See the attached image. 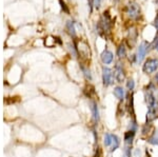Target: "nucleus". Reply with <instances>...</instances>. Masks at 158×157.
I'll return each mask as SVG.
<instances>
[{
	"mask_svg": "<svg viewBox=\"0 0 158 157\" xmlns=\"http://www.w3.org/2000/svg\"><path fill=\"white\" fill-rule=\"evenodd\" d=\"M135 137V130H131V131H128L124 134V141H126L127 145H132L133 143V139Z\"/></svg>",
	"mask_w": 158,
	"mask_h": 157,
	"instance_id": "nucleus-10",
	"label": "nucleus"
},
{
	"mask_svg": "<svg viewBox=\"0 0 158 157\" xmlns=\"http://www.w3.org/2000/svg\"><path fill=\"white\" fill-rule=\"evenodd\" d=\"M123 157H131V149H130L129 147H127V148L124 149Z\"/></svg>",
	"mask_w": 158,
	"mask_h": 157,
	"instance_id": "nucleus-21",
	"label": "nucleus"
},
{
	"mask_svg": "<svg viewBox=\"0 0 158 157\" xmlns=\"http://www.w3.org/2000/svg\"><path fill=\"white\" fill-rule=\"evenodd\" d=\"M156 2H157V4H158V0H156Z\"/></svg>",
	"mask_w": 158,
	"mask_h": 157,
	"instance_id": "nucleus-29",
	"label": "nucleus"
},
{
	"mask_svg": "<svg viewBox=\"0 0 158 157\" xmlns=\"http://www.w3.org/2000/svg\"><path fill=\"white\" fill-rule=\"evenodd\" d=\"M152 125L150 122H147L146 125L143 126V128H142V135H148V134L151 133V130H152Z\"/></svg>",
	"mask_w": 158,
	"mask_h": 157,
	"instance_id": "nucleus-17",
	"label": "nucleus"
},
{
	"mask_svg": "<svg viewBox=\"0 0 158 157\" xmlns=\"http://www.w3.org/2000/svg\"><path fill=\"white\" fill-rule=\"evenodd\" d=\"M116 1H118V0H116Z\"/></svg>",
	"mask_w": 158,
	"mask_h": 157,
	"instance_id": "nucleus-30",
	"label": "nucleus"
},
{
	"mask_svg": "<svg viewBox=\"0 0 158 157\" xmlns=\"http://www.w3.org/2000/svg\"><path fill=\"white\" fill-rule=\"evenodd\" d=\"M126 14L131 20H138L141 16V9L139 4L136 2H130L128 6H126Z\"/></svg>",
	"mask_w": 158,
	"mask_h": 157,
	"instance_id": "nucleus-2",
	"label": "nucleus"
},
{
	"mask_svg": "<svg viewBox=\"0 0 158 157\" xmlns=\"http://www.w3.org/2000/svg\"><path fill=\"white\" fill-rule=\"evenodd\" d=\"M154 48H155V50H157V51H158V38H157L156 41H155V45H154Z\"/></svg>",
	"mask_w": 158,
	"mask_h": 157,
	"instance_id": "nucleus-26",
	"label": "nucleus"
},
{
	"mask_svg": "<svg viewBox=\"0 0 158 157\" xmlns=\"http://www.w3.org/2000/svg\"><path fill=\"white\" fill-rule=\"evenodd\" d=\"M149 48H150V44L148 43L147 41H142L141 43H140L139 48H138V52H137V55H136L137 62H141L142 60L144 59L148 51H149Z\"/></svg>",
	"mask_w": 158,
	"mask_h": 157,
	"instance_id": "nucleus-4",
	"label": "nucleus"
},
{
	"mask_svg": "<svg viewBox=\"0 0 158 157\" xmlns=\"http://www.w3.org/2000/svg\"><path fill=\"white\" fill-rule=\"evenodd\" d=\"M117 56L119 58H124L127 56V48L124 43H120V45L117 49Z\"/></svg>",
	"mask_w": 158,
	"mask_h": 157,
	"instance_id": "nucleus-11",
	"label": "nucleus"
},
{
	"mask_svg": "<svg viewBox=\"0 0 158 157\" xmlns=\"http://www.w3.org/2000/svg\"><path fill=\"white\" fill-rule=\"evenodd\" d=\"M135 157H140V150L135 151Z\"/></svg>",
	"mask_w": 158,
	"mask_h": 157,
	"instance_id": "nucleus-24",
	"label": "nucleus"
},
{
	"mask_svg": "<svg viewBox=\"0 0 158 157\" xmlns=\"http://www.w3.org/2000/svg\"><path fill=\"white\" fill-rule=\"evenodd\" d=\"M101 1H102V0H94V6H95L96 9H99V7H100Z\"/></svg>",
	"mask_w": 158,
	"mask_h": 157,
	"instance_id": "nucleus-22",
	"label": "nucleus"
},
{
	"mask_svg": "<svg viewBox=\"0 0 158 157\" xmlns=\"http://www.w3.org/2000/svg\"><path fill=\"white\" fill-rule=\"evenodd\" d=\"M155 81H156V83L158 85V73L156 74V76H155Z\"/></svg>",
	"mask_w": 158,
	"mask_h": 157,
	"instance_id": "nucleus-28",
	"label": "nucleus"
},
{
	"mask_svg": "<svg viewBox=\"0 0 158 157\" xmlns=\"http://www.w3.org/2000/svg\"><path fill=\"white\" fill-rule=\"evenodd\" d=\"M93 6H94V0H89V6H90L91 12H92V10H93Z\"/></svg>",
	"mask_w": 158,
	"mask_h": 157,
	"instance_id": "nucleus-23",
	"label": "nucleus"
},
{
	"mask_svg": "<svg viewBox=\"0 0 158 157\" xmlns=\"http://www.w3.org/2000/svg\"><path fill=\"white\" fill-rule=\"evenodd\" d=\"M98 32L99 34H104L106 36L111 34L112 29V19L109 15V12H103L102 18L98 23Z\"/></svg>",
	"mask_w": 158,
	"mask_h": 157,
	"instance_id": "nucleus-1",
	"label": "nucleus"
},
{
	"mask_svg": "<svg viewBox=\"0 0 158 157\" xmlns=\"http://www.w3.org/2000/svg\"><path fill=\"white\" fill-rule=\"evenodd\" d=\"M114 95H115L119 100H123L124 90L121 87H116L115 89H114Z\"/></svg>",
	"mask_w": 158,
	"mask_h": 157,
	"instance_id": "nucleus-12",
	"label": "nucleus"
},
{
	"mask_svg": "<svg viewBox=\"0 0 158 157\" xmlns=\"http://www.w3.org/2000/svg\"><path fill=\"white\" fill-rule=\"evenodd\" d=\"M154 24H155V27H156V29L158 30V18L155 20V23Z\"/></svg>",
	"mask_w": 158,
	"mask_h": 157,
	"instance_id": "nucleus-27",
	"label": "nucleus"
},
{
	"mask_svg": "<svg viewBox=\"0 0 158 157\" xmlns=\"http://www.w3.org/2000/svg\"><path fill=\"white\" fill-rule=\"evenodd\" d=\"M67 29H68V32L71 36L75 37L76 35V32H75V24H74V21H68L67 22Z\"/></svg>",
	"mask_w": 158,
	"mask_h": 157,
	"instance_id": "nucleus-13",
	"label": "nucleus"
},
{
	"mask_svg": "<svg viewBox=\"0 0 158 157\" xmlns=\"http://www.w3.org/2000/svg\"><path fill=\"white\" fill-rule=\"evenodd\" d=\"M148 141H149L150 143H152V145H156L158 146V131H155L154 134L148 139Z\"/></svg>",
	"mask_w": 158,
	"mask_h": 157,
	"instance_id": "nucleus-16",
	"label": "nucleus"
},
{
	"mask_svg": "<svg viewBox=\"0 0 158 157\" xmlns=\"http://www.w3.org/2000/svg\"><path fill=\"white\" fill-rule=\"evenodd\" d=\"M114 76H115V79L117 80V82H122L124 80V78H126V73H124V70L120 63H117L116 64L115 71H114Z\"/></svg>",
	"mask_w": 158,
	"mask_h": 157,
	"instance_id": "nucleus-6",
	"label": "nucleus"
},
{
	"mask_svg": "<svg viewBox=\"0 0 158 157\" xmlns=\"http://www.w3.org/2000/svg\"><path fill=\"white\" fill-rule=\"evenodd\" d=\"M146 101L148 105H149L148 108H158L156 98H155V96L152 92H148L146 94Z\"/></svg>",
	"mask_w": 158,
	"mask_h": 157,
	"instance_id": "nucleus-8",
	"label": "nucleus"
},
{
	"mask_svg": "<svg viewBox=\"0 0 158 157\" xmlns=\"http://www.w3.org/2000/svg\"><path fill=\"white\" fill-rule=\"evenodd\" d=\"M113 58H114L113 53L109 50H104L102 52V54H101V60H102V62L104 64H110V63H112Z\"/></svg>",
	"mask_w": 158,
	"mask_h": 157,
	"instance_id": "nucleus-7",
	"label": "nucleus"
},
{
	"mask_svg": "<svg viewBox=\"0 0 158 157\" xmlns=\"http://www.w3.org/2000/svg\"><path fill=\"white\" fill-rule=\"evenodd\" d=\"M92 112H93V116H94L95 121H98L99 120V111H98L97 105H96L95 102L92 103Z\"/></svg>",
	"mask_w": 158,
	"mask_h": 157,
	"instance_id": "nucleus-14",
	"label": "nucleus"
},
{
	"mask_svg": "<svg viewBox=\"0 0 158 157\" xmlns=\"http://www.w3.org/2000/svg\"><path fill=\"white\" fill-rule=\"evenodd\" d=\"M112 141H113V137H112L111 134L106 133V135H104V146L106 147H109L112 145Z\"/></svg>",
	"mask_w": 158,
	"mask_h": 157,
	"instance_id": "nucleus-18",
	"label": "nucleus"
},
{
	"mask_svg": "<svg viewBox=\"0 0 158 157\" xmlns=\"http://www.w3.org/2000/svg\"><path fill=\"white\" fill-rule=\"evenodd\" d=\"M102 81L104 87H109L113 82V73H112V70L108 67L102 68Z\"/></svg>",
	"mask_w": 158,
	"mask_h": 157,
	"instance_id": "nucleus-5",
	"label": "nucleus"
},
{
	"mask_svg": "<svg viewBox=\"0 0 158 157\" xmlns=\"http://www.w3.org/2000/svg\"><path fill=\"white\" fill-rule=\"evenodd\" d=\"M59 3H60V6H61V9H62L63 11L67 13V14H69V9L67 7V4H65L64 2L62 1V0H59Z\"/></svg>",
	"mask_w": 158,
	"mask_h": 157,
	"instance_id": "nucleus-20",
	"label": "nucleus"
},
{
	"mask_svg": "<svg viewBox=\"0 0 158 157\" xmlns=\"http://www.w3.org/2000/svg\"><path fill=\"white\" fill-rule=\"evenodd\" d=\"M112 137H113V141H112V149L111 151H115L117 148L119 147V143H120V141H119V138L117 137L116 135H112Z\"/></svg>",
	"mask_w": 158,
	"mask_h": 157,
	"instance_id": "nucleus-15",
	"label": "nucleus"
},
{
	"mask_svg": "<svg viewBox=\"0 0 158 157\" xmlns=\"http://www.w3.org/2000/svg\"><path fill=\"white\" fill-rule=\"evenodd\" d=\"M157 114V108H148V113H147V122H151L152 120H154L156 118Z\"/></svg>",
	"mask_w": 158,
	"mask_h": 157,
	"instance_id": "nucleus-9",
	"label": "nucleus"
},
{
	"mask_svg": "<svg viewBox=\"0 0 158 157\" xmlns=\"http://www.w3.org/2000/svg\"><path fill=\"white\" fill-rule=\"evenodd\" d=\"M134 87H135V82H134V80L132 79V78H130V79L128 80V81H127V88H128L129 90L131 91V90H133Z\"/></svg>",
	"mask_w": 158,
	"mask_h": 157,
	"instance_id": "nucleus-19",
	"label": "nucleus"
},
{
	"mask_svg": "<svg viewBox=\"0 0 158 157\" xmlns=\"http://www.w3.org/2000/svg\"><path fill=\"white\" fill-rule=\"evenodd\" d=\"M158 69V59L157 58H149L143 63L142 70L146 74H152V73L156 72Z\"/></svg>",
	"mask_w": 158,
	"mask_h": 157,
	"instance_id": "nucleus-3",
	"label": "nucleus"
},
{
	"mask_svg": "<svg viewBox=\"0 0 158 157\" xmlns=\"http://www.w3.org/2000/svg\"><path fill=\"white\" fill-rule=\"evenodd\" d=\"M101 156V153H100V150H99V148H97V153H96L95 157H100Z\"/></svg>",
	"mask_w": 158,
	"mask_h": 157,
	"instance_id": "nucleus-25",
	"label": "nucleus"
}]
</instances>
